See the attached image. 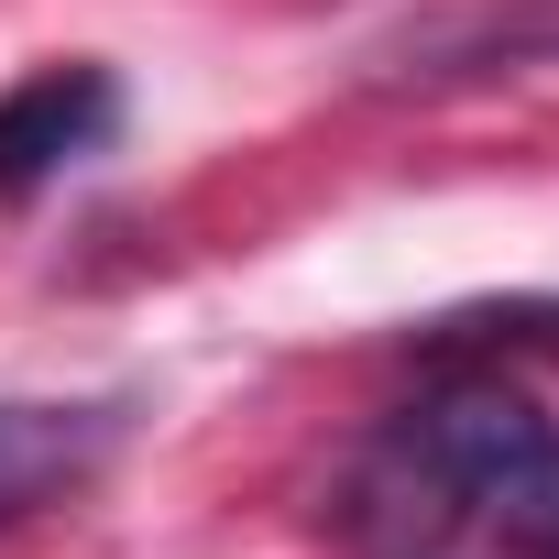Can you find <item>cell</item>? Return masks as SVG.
<instances>
[{
    "mask_svg": "<svg viewBox=\"0 0 559 559\" xmlns=\"http://www.w3.org/2000/svg\"><path fill=\"white\" fill-rule=\"evenodd\" d=\"M121 406L110 395H0V526H23L34 504L78 493L110 450H121Z\"/></svg>",
    "mask_w": 559,
    "mask_h": 559,
    "instance_id": "cell-1",
    "label": "cell"
},
{
    "mask_svg": "<svg viewBox=\"0 0 559 559\" xmlns=\"http://www.w3.org/2000/svg\"><path fill=\"white\" fill-rule=\"evenodd\" d=\"M110 132H121L110 67H34L23 88H0V198H23V187L110 154Z\"/></svg>",
    "mask_w": 559,
    "mask_h": 559,
    "instance_id": "cell-2",
    "label": "cell"
},
{
    "mask_svg": "<svg viewBox=\"0 0 559 559\" xmlns=\"http://www.w3.org/2000/svg\"><path fill=\"white\" fill-rule=\"evenodd\" d=\"M483 526H493L515 559H559V428H548V439L504 472V493L483 504Z\"/></svg>",
    "mask_w": 559,
    "mask_h": 559,
    "instance_id": "cell-3",
    "label": "cell"
}]
</instances>
